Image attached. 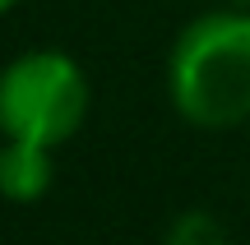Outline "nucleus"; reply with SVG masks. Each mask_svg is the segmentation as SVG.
Segmentation results:
<instances>
[{
  "label": "nucleus",
  "mask_w": 250,
  "mask_h": 245,
  "mask_svg": "<svg viewBox=\"0 0 250 245\" xmlns=\"http://www.w3.org/2000/svg\"><path fill=\"white\" fill-rule=\"evenodd\" d=\"M167 88L190 125L232 130L250 120V9L199 14L171 46Z\"/></svg>",
  "instance_id": "1"
},
{
  "label": "nucleus",
  "mask_w": 250,
  "mask_h": 245,
  "mask_svg": "<svg viewBox=\"0 0 250 245\" xmlns=\"http://www.w3.org/2000/svg\"><path fill=\"white\" fill-rule=\"evenodd\" d=\"M88 116V79L65 51H28L0 70V134L65 144Z\"/></svg>",
  "instance_id": "2"
},
{
  "label": "nucleus",
  "mask_w": 250,
  "mask_h": 245,
  "mask_svg": "<svg viewBox=\"0 0 250 245\" xmlns=\"http://www.w3.org/2000/svg\"><path fill=\"white\" fill-rule=\"evenodd\" d=\"M51 148L46 144H28V139H5L0 148V194L14 204H33L51 190Z\"/></svg>",
  "instance_id": "3"
},
{
  "label": "nucleus",
  "mask_w": 250,
  "mask_h": 245,
  "mask_svg": "<svg viewBox=\"0 0 250 245\" xmlns=\"http://www.w3.org/2000/svg\"><path fill=\"white\" fill-rule=\"evenodd\" d=\"M162 245H232V236H227V227L213 218V213L190 208V213H181V218L167 227V241Z\"/></svg>",
  "instance_id": "4"
},
{
  "label": "nucleus",
  "mask_w": 250,
  "mask_h": 245,
  "mask_svg": "<svg viewBox=\"0 0 250 245\" xmlns=\"http://www.w3.org/2000/svg\"><path fill=\"white\" fill-rule=\"evenodd\" d=\"M227 5H232V9H250V0H227Z\"/></svg>",
  "instance_id": "5"
},
{
  "label": "nucleus",
  "mask_w": 250,
  "mask_h": 245,
  "mask_svg": "<svg viewBox=\"0 0 250 245\" xmlns=\"http://www.w3.org/2000/svg\"><path fill=\"white\" fill-rule=\"evenodd\" d=\"M19 5V0H0V14H5V9H14Z\"/></svg>",
  "instance_id": "6"
}]
</instances>
